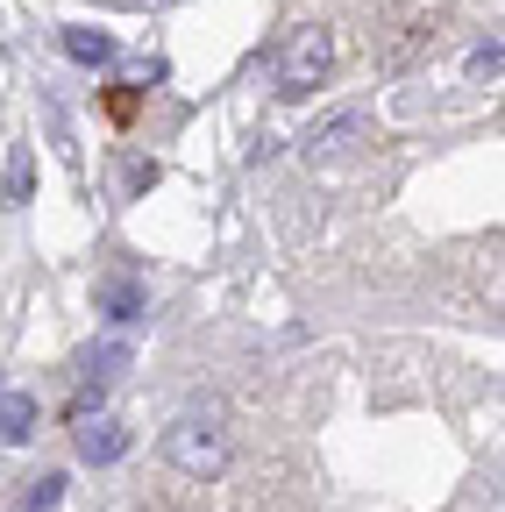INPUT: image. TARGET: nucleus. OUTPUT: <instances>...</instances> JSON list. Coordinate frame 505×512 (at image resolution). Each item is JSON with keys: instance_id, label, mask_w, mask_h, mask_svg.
I'll return each mask as SVG.
<instances>
[{"instance_id": "1", "label": "nucleus", "mask_w": 505, "mask_h": 512, "mask_svg": "<svg viewBox=\"0 0 505 512\" xmlns=\"http://www.w3.org/2000/svg\"><path fill=\"white\" fill-rule=\"evenodd\" d=\"M164 463L185 470V477H200V484L221 477V470H228V434L214 427V413H207V420H200V413H185V420L164 434Z\"/></svg>"}, {"instance_id": "2", "label": "nucleus", "mask_w": 505, "mask_h": 512, "mask_svg": "<svg viewBox=\"0 0 505 512\" xmlns=\"http://www.w3.org/2000/svg\"><path fill=\"white\" fill-rule=\"evenodd\" d=\"M328 64H335V29L328 22H299L292 36H285V57H278V93H313L328 79Z\"/></svg>"}, {"instance_id": "3", "label": "nucleus", "mask_w": 505, "mask_h": 512, "mask_svg": "<svg viewBox=\"0 0 505 512\" xmlns=\"http://www.w3.org/2000/svg\"><path fill=\"white\" fill-rule=\"evenodd\" d=\"M129 427H121L114 413H86L79 420V463H93V470H107V463H121V456H129Z\"/></svg>"}, {"instance_id": "4", "label": "nucleus", "mask_w": 505, "mask_h": 512, "mask_svg": "<svg viewBox=\"0 0 505 512\" xmlns=\"http://www.w3.org/2000/svg\"><path fill=\"white\" fill-rule=\"evenodd\" d=\"M36 427H43L36 392H0V448H22V441H36Z\"/></svg>"}, {"instance_id": "5", "label": "nucleus", "mask_w": 505, "mask_h": 512, "mask_svg": "<svg viewBox=\"0 0 505 512\" xmlns=\"http://www.w3.org/2000/svg\"><path fill=\"white\" fill-rule=\"evenodd\" d=\"M363 128H370V121H363L356 107H349V114H335V121H321V128L306 136V157H342V150L363 136Z\"/></svg>"}, {"instance_id": "6", "label": "nucleus", "mask_w": 505, "mask_h": 512, "mask_svg": "<svg viewBox=\"0 0 505 512\" xmlns=\"http://www.w3.org/2000/svg\"><path fill=\"white\" fill-rule=\"evenodd\" d=\"M65 57H72V64H114V36L72 22V29H65Z\"/></svg>"}, {"instance_id": "7", "label": "nucleus", "mask_w": 505, "mask_h": 512, "mask_svg": "<svg viewBox=\"0 0 505 512\" xmlns=\"http://www.w3.org/2000/svg\"><path fill=\"white\" fill-rule=\"evenodd\" d=\"M100 313L114 320V328H121V320H136V313H143V285H136V278H107V285H100Z\"/></svg>"}, {"instance_id": "8", "label": "nucleus", "mask_w": 505, "mask_h": 512, "mask_svg": "<svg viewBox=\"0 0 505 512\" xmlns=\"http://www.w3.org/2000/svg\"><path fill=\"white\" fill-rule=\"evenodd\" d=\"M29 185H36V150L15 143V150H8V185H0V200H8V207H29Z\"/></svg>"}, {"instance_id": "9", "label": "nucleus", "mask_w": 505, "mask_h": 512, "mask_svg": "<svg viewBox=\"0 0 505 512\" xmlns=\"http://www.w3.org/2000/svg\"><path fill=\"white\" fill-rule=\"evenodd\" d=\"M463 72H470V86H498V72H505V50H498V36L470 50V64H463Z\"/></svg>"}, {"instance_id": "10", "label": "nucleus", "mask_w": 505, "mask_h": 512, "mask_svg": "<svg viewBox=\"0 0 505 512\" xmlns=\"http://www.w3.org/2000/svg\"><path fill=\"white\" fill-rule=\"evenodd\" d=\"M57 498H65V470H50L22 491V512H57Z\"/></svg>"}, {"instance_id": "11", "label": "nucleus", "mask_w": 505, "mask_h": 512, "mask_svg": "<svg viewBox=\"0 0 505 512\" xmlns=\"http://www.w3.org/2000/svg\"><path fill=\"white\" fill-rule=\"evenodd\" d=\"M121 363H129V342H107V349H93V363H86V370H93V377H114Z\"/></svg>"}, {"instance_id": "12", "label": "nucleus", "mask_w": 505, "mask_h": 512, "mask_svg": "<svg viewBox=\"0 0 505 512\" xmlns=\"http://www.w3.org/2000/svg\"><path fill=\"white\" fill-rule=\"evenodd\" d=\"M0 392H8V384H0Z\"/></svg>"}]
</instances>
